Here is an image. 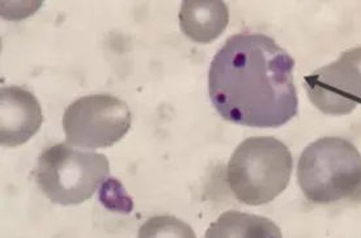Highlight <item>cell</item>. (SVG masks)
<instances>
[{
  "mask_svg": "<svg viewBox=\"0 0 361 238\" xmlns=\"http://www.w3.org/2000/svg\"><path fill=\"white\" fill-rule=\"evenodd\" d=\"M298 182L307 201L331 204L361 192V154L347 139H317L298 158Z\"/></svg>",
  "mask_w": 361,
  "mask_h": 238,
  "instance_id": "3957f363",
  "label": "cell"
},
{
  "mask_svg": "<svg viewBox=\"0 0 361 238\" xmlns=\"http://www.w3.org/2000/svg\"><path fill=\"white\" fill-rule=\"evenodd\" d=\"M131 110L111 94L84 96L64 110L66 142L85 149L108 148L126 135L131 127Z\"/></svg>",
  "mask_w": 361,
  "mask_h": 238,
  "instance_id": "5b68a950",
  "label": "cell"
},
{
  "mask_svg": "<svg viewBox=\"0 0 361 238\" xmlns=\"http://www.w3.org/2000/svg\"><path fill=\"white\" fill-rule=\"evenodd\" d=\"M310 102L327 115H347L361 104V46L305 76Z\"/></svg>",
  "mask_w": 361,
  "mask_h": 238,
  "instance_id": "8992f818",
  "label": "cell"
},
{
  "mask_svg": "<svg viewBox=\"0 0 361 238\" xmlns=\"http://www.w3.org/2000/svg\"><path fill=\"white\" fill-rule=\"evenodd\" d=\"M137 238H197L194 229L174 216H154L139 228Z\"/></svg>",
  "mask_w": 361,
  "mask_h": 238,
  "instance_id": "30bf717a",
  "label": "cell"
},
{
  "mask_svg": "<svg viewBox=\"0 0 361 238\" xmlns=\"http://www.w3.org/2000/svg\"><path fill=\"white\" fill-rule=\"evenodd\" d=\"M204 238H283V234L267 218L231 210L211 223Z\"/></svg>",
  "mask_w": 361,
  "mask_h": 238,
  "instance_id": "9c48e42d",
  "label": "cell"
},
{
  "mask_svg": "<svg viewBox=\"0 0 361 238\" xmlns=\"http://www.w3.org/2000/svg\"><path fill=\"white\" fill-rule=\"evenodd\" d=\"M178 18L185 36L198 44H209L226 30L229 9L219 0H188L182 3Z\"/></svg>",
  "mask_w": 361,
  "mask_h": 238,
  "instance_id": "ba28073f",
  "label": "cell"
},
{
  "mask_svg": "<svg viewBox=\"0 0 361 238\" xmlns=\"http://www.w3.org/2000/svg\"><path fill=\"white\" fill-rule=\"evenodd\" d=\"M295 61L263 33L231 36L214 56L208 94L221 118L247 127L278 128L295 118Z\"/></svg>",
  "mask_w": 361,
  "mask_h": 238,
  "instance_id": "6da1fadb",
  "label": "cell"
},
{
  "mask_svg": "<svg viewBox=\"0 0 361 238\" xmlns=\"http://www.w3.org/2000/svg\"><path fill=\"white\" fill-rule=\"evenodd\" d=\"M293 170V157L274 137L245 139L231 156L226 182L235 199L247 206H262L284 192Z\"/></svg>",
  "mask_w": 361,
  "mask_h": 238,
  "instance_id": "7a4b0ae2",
  "label": "cell"
},
{
  "mask_svg": "<svg viewBox=\"0 0 361 238\" xmlns=\"http://www.w3.org/2000/svg\"><path fill=\"white\" fill-rule=\"evenodd\" d=\"M109 174L106 156L59 143L42 151L35 178L47 199L61 206H75L90 199Z\"/></svg>",
  "mask_w": 361,
  "mask_h": 238,
  "instance_id": "277c9868",
  "label": "cell"
},
{
  "mask_svg": "<svg viewBox=\"0 0 361 238\" xmlns=\"http://www.w3.org/2000/svg\"><path fill=\"white\" fill-rule=\"evenodd\" d=\"M44 122L41 105L32 92L21 87H3L0 91V143L18 146L37 134Z\"/></svg>",
  "mask_w": 361,
  "mask_h": 238,
  "instance_id": "52a82bcc",
  "label": "cell"
}]
</instances>
